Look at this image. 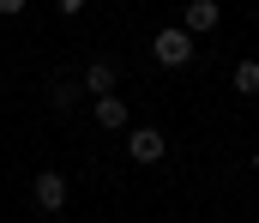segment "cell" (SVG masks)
Wrapping results in <instances>:
<instances>
[{
    "mask_svg": "<svg viewBox=\"0 0 259 223\" xmlns=\"http://www.w3.org/2000/svg\"><path fill=\"white\" fill-rule=\"evenodd\" d=\"M30 193H36V211H66V175H55V169H42Z\"/></svg>",
    "mask_w": 259,
    "mask_h": 223,
    "instance_id": "3957f363",
    "label": "cell"
},
{
    "mask_svg": "<svg viewBox=\"0 0 259 223\" xmlns=\"http://www.w3.org/2000/svg\"><path fill=\"white\" fill-rule=\"evenodd\" d=\"M97 127H109V133H121V127H127V103H121L115 91H103V97H97Z\"/></svg>",
    "mask_w": 259,
    "mask_h": 223,
    "instance_id": "5b68a950",
    "label": "cell"
},
{
    "mask_svg": "<svg viewBox=\"0 0 259 223\" xmlns=\"http://www.w3.org/2000/svg\"><path fill=\"white\" fill-rule=\"evenodd\" d=\"M253 169H259V151H253Z\"/></svg>",
    "mask_w": 259,
    "mask_h": 223,
    "instance_id": "30bf717a",
    "label": "cell"
},
{
    "mask_svg": "<svg viewBox=\"0 0 259 223\" xmlns=\"http://www.w3.org/2000/svg\"><path fill=\"white\" fill-rule=\"evenodd\" d=\"M115 78H121V67H115V61H91V67H84V84H91L97 97H103V91H115Z\"/></svg>",
    "mask_w": 259,
    "mask_h": 223,
    "instance_id": "8992f818",
    "label": "cell"
},
{
    "mask_svg": "<svg viewBox=\"0 0 259 223\" xmlns=\"http://www.w3.org/2000/svg\"><path fill=\"white\" fill-rule=\"evenodd\" d=\"M235 91H241V97H259V61H235Z\"/></svg>",
    "mask_w": 259,
    "mask_h": 223,
    "instance_id": "52a82bcc",
    "label": "cell"
},
{
    "mask_svg": "<svg viewBox=\"0 0 259 223\" xmlns=\"http://www.w3.org/2000/svg\"><path fill=\"white\" fill-rule=\"evenodd\" d=\"M55 6H61V12H78V6H84V0H55Z\"/></svg>",
    "mask_w": 259,
    "mask_h": 223,
    "instance_id": "9c48e42d",
    "label": "cell"
},
{
    "mask_svg": "<svg viewBox=\"0 0 259 223\" xmlns=\"http://www.w3.org/2000/svg\"><path fill=\"white\" fill-rule=\"evenodd\" d=\"M217 24H223V6L217 0H187V12H181V30L187 36H211Z\"/></svg>",
    "mask_w": 259,
    "mask_h": 223,
    "instance_id": "7a4b0ae2",
    "label": "cell"
},
{
    "mask_svg": "<svg viewBox=\"0 0 259 223\" xmlns=\"http://www.w3.org/2000/svg\"><path fill=\"white\" fill-rule=\"evenodd\" d=\"M151 55H157L163 67H187V61H193V36H187L181 24H169V30L151 36Z\"/></svg>",
    "mask_w": 259,
    "mask_h": 223,
    "instance_id": "6da1fadb",
    "label": "cell"
},
{
    "mask_svg": "<svg viewBox=\"0 0 259 223\" xmlns=\"http://www.w3.org/2000/svg\"><path fill=\"white\" fill-rule=\"evenodd\" d=\"M127 157H133V163H157V157H163V127H133Z\"/></svg>",
    "mask_w": 259,
    "mask_h": 223,
    "instance_id": "277c9868",
    "label": "cell"
},
{
    "mask_svg": "<svg viewBox=\"0 0 259 223\" xmlns=\"http://www.w3.org/2000/svg\"><path fill=\"white\" fill-rule=\"evenodd\" d=\"M12 12H24V0H0V18H12Z\"/></svg>",
    "mask_w": 259,
    "mask_h": 223,
    "instance_id": "ba28073f",
    "label": "cell"
}]
</instances>
